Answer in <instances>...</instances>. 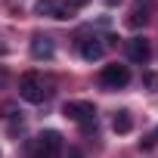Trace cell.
<instances>
[{
    "instance_id": "5bb4252c",
    "label": "cell",
    "mask_w": 158,
    "mask_h": 158,
    "mask_svg": "<svg viewBox=\"0 0 158 158\" xmlns=\"http://www.w3.org/2000/svg\"><path fill=\"white\" fill-rule=\"evenodd\" d=\"M65 3H68V6H71V10H81V6H84V3H90V0H65Z\"/></svg>"
},
{
    "instance_id": "9a60e30c",
    "label": "cell",
    "mask_w": 158,
    "mask_h": 158,
    "mask_svg": "<svg viewBox=\"0 0 158 158\" xmlns=\"http://www.w3.org/2000/svg\"><path fill=\"white\" fill-rule=\"evenodd\" d=\"M68 158H84V155H81V149H68Z\"/></svg>"
},
{
    "instance_id": "6da1fadb",
    "label": "cell",
    "mask_w": 158,
    "mask_h": 158,
    "mask_svg": "<svg viewBox=\"0 0 158 158\" xmlns=\"http://www.w3.org/2000/svg\"><path fill=\"white\" fill-rule=\"evenodd\" d=\"M28 155L31 158H62V133L59 130H44L40 136L31 139Z\"/></svg>"
},
{
    "instance_id": "2e32d148",
    "label": "cell",
    "mask_w": 158,
    "mask_h": 158,
    "mask_svg": "<svg viewBox=\"0 0 158 158\" xmlns=\"http://www.w3.org/2000/svg\"><path fill=\"white\" fill-rule=\"evenodd\" d=\"M3 53H6V47H3V44H0V56H3Z\"/></svg>"
},
{
    "instance_id": "7a4b0ae2",
    "label": "cell",
    "mask_w": 158,
    "mask_h": 158,
    "mask_svg": "<svg viewBox=\"0 0 158 158\" xmlns=\"http://www.w3.org/2000/svg\"><path fill=\"white\" fill-rule=\"evenodd\" d=\"M19 96L25 99V102H44L47 96H50V90H47V84H44V77L37 74V71H25L22 77H19Z\"/></svg>"
},
{
    "instance_id": "8fae6325",
    "label": "cell",
    "mask_w": 158,
    "mask_h": 158,
    "mask_svg": "<svg viewBox=\"0 0 158 158\" xmlns=\"http://www.w3.org/2000/svg\"><path fill=\"white\" fill-rule=\"evenodd\" d=\"M155 143H158V127H155V130H152V133H149V136H146V139L139 143V149H152Z\"/></svg>"
},
{
    "instance_id": "30bf717a",
    "label": "cell",
    "mask_w": 158,
    "mask_h": 158,
    "mask_svg": "<svg viewBox=\"0 0 158 158\" xmlns=\"http://www.w3.org/2000/svg\"><path fill=\"white\" fill-rule=\"evenodd\" d=\"M130 127H133L130 112H118V115L112 118V130H115V133H130Z\"/></svg>"
},
{
    "instance_id": "5b68a950",
    "label": "cell",
    "mask_w": 158,
    "mask_h": 158,
    "mask_svg": "<svg viewBox=\"0 0 158 158\" xmlns=\"http://www.w3.org/2000/svg\"><path fill=\"white\" fill-rule=\"evenodd\" d=\"M34 13H37V16L59 19V22H65V19H71V16H74V10L65 3V0H40V3L34 6Z\"/></svg>"
},
{
    "instance_id": "9c48e42d",
    "label": "cell",
    "mask_w": 158,
    "mask_h": 158,
    "mask_svg": "<svg viewBox=\"0 0 158 158\" xmlns=\"http://www.w3.org/2000/svg\"><path fill=\"white\" fill-rule=\"evenodd\" d=\"M146 10H149V0H143V3H136V6H133V13H130V19H127V22H130V28L146 25V19H149V16H146Z\"/></svg>"
},
{
    "instance_id": "52a82bcc",
    "label": "cell",
    "mask_w": 158,
    "mask_h": 158,
    "mask_svg": "<svg viewBox=\"0 0 158 158\" xmlns=\"http://www.w3.org/2000/svg\"><path fill=\"white\" fill-rule=\"evenodd\" d=\"M53 53H56L53 37H47V34H34L31 37V56L34 59H53Z\"/></svg>"
},
{
    "instance_id": "4fadbf2b",
    "label": "cell",
    "mask_w": 158,
    "mask_h": 158,
    "mask_svg": "<svg viewBox=\"0 0 158 158\" xmlns=\"http://www.w3.org/2000/svg\"><path fill=\"white\" fill-rule=\"evenodd\" d=\"M6 84H10V71H6V68H3V65H0V90H3V87H6Z\"/></svg>"
},
{
    "instance_id": "277c9868",
    "label": "cell",
    "mask_w": 158,
    "mask_h": 158,
    "mask_svg": "<svg viewBox=\"0 0 158 158\" xmlns=\"http://www.w3.org/2000/svg\"><path fill=\"white\" fill-rule=\"evenodd\" d=\"M99 84L106 87V90H121V87H127L130 84V68L127 65H106L102 68V74H99Z\"/></svg>"
},
{
    "instance_id": "3957f363",
    "label": "cell",
    "mask_w": 158,
    "mask_h": 158,
    "mask_svg": "<svg viewBox=\"0 0 158 158\" xmlns=\"http://www.w3.org/2000/svg\"><path fill=\"white\" fill-rule=\"evenodd\" d=\"M62 115L68 118V121H74V124H93L96 121V109H93V102H87V99H71V102H65L62 106Z\"/></svg>"
},
{
    "instance_id": "8992f818",
    "label": "cell",
    "mask_w": 158,
    "mask_h": 158,
    "mask_svg": "<svg viewBox=\"0 0 158 158\" xmlns=\"http://www.w3.org/2000/svg\"><path fill=\"white\" fill-rule=\"evenodd\" d=\"M127 56H130V62L146 65V62L152 59V47H149V40H146V37H130V40H127Z\"/></svg>"
},
{
    "instance_id": "7c38bea8",
    "label": "cell",
    "mask_w": 158,
    "mask_h": 158,
    "mask_svg": "<svg viewBox=\"0 0 158 158\" xmlns=\"http://www.w3.org/2000/svg\"><path fill=\"white\" fill-rule=\"evenodd\" d=\"M146 87H149V90H158V74H155V71L146 74Z\"/></svg>"
},
{
    "instance_id": "ba28073f",
    "label": "cell",
    "mask_w": 158,
    "mask_h": 158,
    "mask_svg": "<svg viewBox=\"0 0 158 158\" xmlns=\"http://www.w3.org/2000/svg\"><path fill=\"white\" fill-rule=\"evenodd\" d=\"M102 53H106V44H102L99 37H87V40H81V56H84L87 62L102 59Z\"/></svg>"
}]
</instances>
